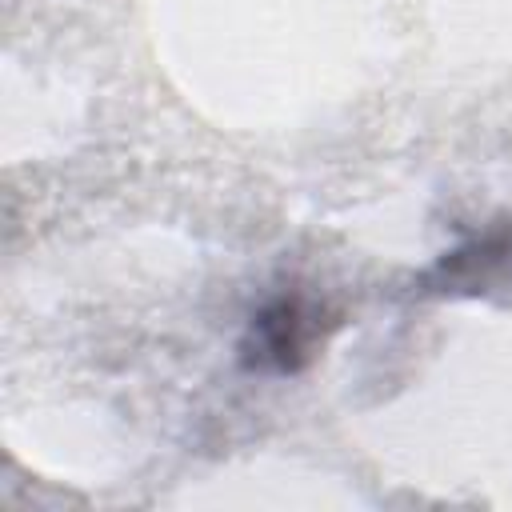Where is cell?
I'll list each match as a JSON object with an SVG mask.
<instances>
[{
  "label": "cell",
  "instance_id": "cell-1",
  "mask_svg": "<svg viewBox=\"0 0 512 512\" xmlns=\"http://www.w3.org/2000/svg\"><path fill=\"white\" fill-rule=\"evenodd\" d=\"M320 308L308 304L304 296H276L268 300L252 320L240 340V360L252 372H300L312 356V344L320 340Z\"/></svg>",
  "mask_w": 512,
  "mask_h": 512
}]
</instances>
